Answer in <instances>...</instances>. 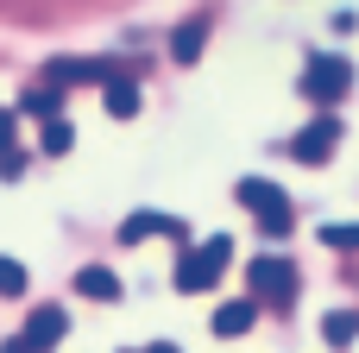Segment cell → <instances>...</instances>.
Wrapping results in <instances>:
<instances>
[{
    "label": "cell",
    "mask_w": 359,
    "mask_h": 353,
    "mask_svg": "<svg viewBox=\"0 0 359 353\" xmlns=\"http://www.w3.org/2000/svg\"><path fill=\"white\" fill-rule=\"evenodd\" d=\"M101 107H107L114 120H133V114H139V82H133L126 69H114V76L101 82Z\"/></svg>",
    "instance_id": "cell-10"
},
{
    "label": "cell",
    "mask_w": 359,
    "mask_h": 353,
    "mask_svg": "<svg viewBox=\"0 0 359 353\" xmlns=\"http://www.w3.org/2000/svg\"><path fill=\"white\" fill-rule=\"evenodd\" d=\"M334 145H341V120H334V114H322V120H309V126L290 139V158H297V164H328V158H334Z\"/></svg>",
    "instance_id": "cell-6"
},
{
    "label": "cell",
    "mask_w": 359,
    "mask_h": 353,
    "mask_svg": "<svg viewBox=\"0 0 359 353\" xmlns=\"http://www.w3.org/2000/svg\"><path fill=\"white\" fill-rule=\"evenodd\" d=\"M353 335H359V309H334V316L322 322V341H328V347H353Z\"/></svg>",
    "instance_id": "cell-14"
},
{
    "label": "cell",
    "mask_w": 359,
    "mask_h": 353,
    "mask_svg": "<svg viewBox=\"0 0 359 353\" xmlns=\"http://www.w3.org/2000/svg\"><path fill=\"white\" fill-rule=\"evenodd\" d=\"M202 44H208V19H183V25L170 32V57H177V63H196Z\"/></svg>",
    "instance_id": "cell-11"
},
{
    "label": "cell",
    "mask_w": 359,
    "mask_h": 353,
    "mask_svg": "<svg viewBox=\"0 0 359 353\" xmlns=\"http://www.w3.org/2000/svg\"><path fill=\"white\" fill-rule=\"evenodd\" d=\"M227 259H233V240H227V234H215V240H202V246H189V253L177 259L170 284H177L183 297H202V291H215V284H221Z\"/></svg>",
    "instance_id": "cell-2"
},
{
    "label": "cell",
    "mask_w": 359,
    "mask_h": 353,
    "mask_svg": "<svg viewBox=\"0 0 359 353\" xmlns=\"http://www.w3.org/2000/svg\"><path fill=\"white\" fill-rule=\"evenodd\" d=\"M252 215H259V227H265V240H284L290 227H297V215H290V196L271 183V177H240V189H233Z\"/></svg>",
    "instance_id": "cell-3"
},
{
    "label": "cell",
    "mask_w": 359,
    "mask_h": 353,
    "mask_svg": "<svg viewBox=\"0 0 359 353\" xmlns=\"http://www.w3.org/2000/svg\"><path fill=\"white\" fill-rule=\"evenodd\" d=\"M316 240H322V246H334V253H359V227H347V221H334V227H322Z\"/></svg>",
    "instance_id": "cell-16"
},
{
    "label": "cell",
    "mask_w": 359,
    "mask_h": 353,
    "mask_svg": "<svg viewBox=\"0 0 359 353\" xmlns=\"http://www.w3.org/2000/svg\"><path fill=\"white\" fill-rule=\"evenodd\" d=\"M120 272L114 265H82L76 272V297H88V303H120Z\"/></svg>",
    "instance_id": "cell-9"
},
{
    "label": "cell",
    "mask_w": 359,
    "mask_h": 353,
    "mask_svg": "<svg viewBox=\"0 0 359 353\" xmlns=\"http://www.w3.org/2000/svg\"><path fill=\"white\" fill-rule=\"evenodd\" d=\"M114 69H120L114 57H50V63H44V82L69 95V88H82V82H95V88H101Z\"/></svg>",
    "instance_id": "cell-4"
},
{
    "label": "cell",
    "mask_w": 359,
    "mask_h": 353,
    "mask_svg": "<svg viewBox=\"0 0 359 353\" xmlns=\"http://www.w3.org/2000/svg\"><path fill=\"white\" fill-rule=\"evenodd\" d=\"M19 114H32V120H57L63 114V88H32V95H19Z\"/></svg>",
    "instance_id": "cell-13"
},
{
    "label": "cell",
    "mask_w": 359,
    "mask_h": 353,
    "mask_svg": "<svg viewBox=\"0 0 359 353\" xmlns=\"http://www.w3.org/2000/svg\"><path fill=\"white\" fill-rule=\"evenodd\" d=\"M246 278H252V291H259L265 303H290V297H297V265H290L284 253L252 259V265H246Z\"/></svg>",
    "instance_id": "cell-5"
},
{
    "label": "cell",
    "mask_w": 359,
    "mask_h": 353,
    "mask_svg": "<svg viewBox=\"0 0 359 353\" xmlns=\"http://www.w3.org/2000/svg\"><path fill=\"white\" fill-rule=\"evenodd\" d=\"M19 171H25V152H19V145H13V152H0V183H13Z\"/></svg>",
    "instance_id": "cell-19"
},
{
    "label": "cell",
    "mask_w": 359,
    "mask_h": 353,
    "mask_svg": "<svg viewBox=\"0 0 359 353\" xmlns=\"http://www.w3.org/2000/svg\"><path fill=\"white\" fill-rule=\"evenodd\" d=\"M151 234H164V240H183L189 227H183V221H170L164 208H139V215H126V221H120V240H126V246H139V240H151Z\"/></svg>",
    "instance_id": "cell-8"
},
{
    "label": "cell",
    "mask_w": 359,
    "mask_h": 353,
    "mask_svg": "<svg viewBox=\"0 0 359 353\" xmlns=\"http://www.w3.org/2000/svg\"><path fill=\"white\" fill-rule=\"evenodd\" d=\"M297 88H303V101H309V107L334 114V107L347 101V88H353V63H347V57H334V51H322V57H309V63H303Z\"/></svg>",
    "instance_id": "cell-1"
},
{
    "label": "cell",
    "mask_w": 359,
    "mask_h": 353,
    "mask_svg": "<svg viewBox=\"0 0 359 353\" xmlns=\"http://www.w3.org/2000/svg\"><path fill=\"white\" fill-rule=\"evenodd\" d=\"M0 353H25V347H19V335H13V341H0Z\"/></svg>",
    "instance_id": "cell-21"
},
{
    "label": "cell",
    "mask_w": 359,
    "mask_h": 353,
    "mask_svg": "<svg viewBox=\"0 0 359 353\" xmlns=\"http://www.w3.org/2000/svg\"><path fill=\"white\" fill-rule=\"evenodd\" d=\"M38 145H44V158H63V152L76 145V126L57 114V120H44V139H38Z\"/></svg>",
    "instance_id": "cell-15"
},
{
    "label": "cell",
    "mask_w": 359,
    "mask_h": 353,
    "mask_svg": "<svg viewBox=\"0 0 359 353\" xmlns=\"http://www.w3.org/2000/svg\"><path fill=\"white\" fill-rule=\"evenodd\" d=\"M145 353H183V347H177V341H158V347H145Z\"/></svg>",
    "instance_id": "cell-20"
},
{
    "label": "cell",
    "mask_w": 359,
    "mask_h": 353,
    "mask_svg": "<svg viewBox=\"0 0 359 353\" xmlns=\"http://www.w3.org/2000/svg\"><path fill=\"white\" fill-rule=\"evenodd\" d=\"M0 297H25V265L0 253Z\"/></svg>",
    "instance_id": "cell-17"
},
{
    "label": "cell",
    "mask_w": 359,
    "mask_h": 353,
    "mask_svg": "<svg viewBox=\"0 0 359 353\" xmlns=\"http://www.w3.org/2000/svg\"><path fill=\"white\" fill-rule=\"evenodd\" d=\"M252 322H259V309H252V303H221V309H215V322H208V328H215V335H221V341H240V335H246V328H252Z\"/></svg>",
    "instance_id": "cell-12"
},
{
    "label": "cell",
    "mask_w": 359,
    "mask_h": 353,
    "mask_svg": "<svg viewBox=\"0 0 359 353\" xmlns=\"http://www.w3.org/2000/svg\"><path fill=\"white\" fill-rule=\"evenodd\" d=\"M63 335H69V316H63L57 303H44V309H32V316H25V328H19V347H25V353H50Z\"/></svg>",
    "instance_id": "cell-7"
},
{
    "label": "cell",
    "mask_w": 359,
    "mask_h": 353,
    "mask_svg": "<svg viewBox=\"0 0 359 353\" xmlns=\"http://www.w3.org/2000/svg\"><path fill=\"white\" fill-rule=\"evenodd\" d=\"M19 145V107H0V152Z\"/></svg>",
    "instance_id": "cell-18"
}]
</instances>
